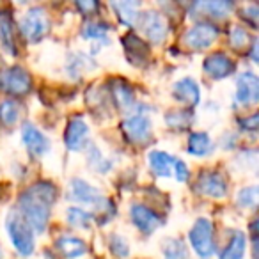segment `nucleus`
Wrapping results in <instances>:
<instances>
[{
  "instance_id": "7",
  "label": "nucleus",
  "mask_w": 259,
  "mask_h": 259,
  "mask_svg": "<svg viewBox=\"0 0 259 259\" xmlns=\"http://www.w3.org/2000/svg\"><path fill=\"white\" fill-rule=\"evenodd\" d=\"M217 37H219V27L209 22H201L185 32L183 43L192 50H204L211 47Z\"/></svg>"
},
{
  "instance_id": "20",
  "label": "nucleus",
  "mask_w": 259,
  "mask_h": 259,
  "mask_svg": "<svg viewBox=\"0 0 259 259\" xmlns=\"http://www.w3.org/2000/svg\"><path fill=\"white\" fill-rule=\"evenodd\" d=\"M247 250V236L241 231H233L231 238L227 241L226 248L222 250L219 259H243Z\"/></svg>"
},
{
  "instance_id": "11",
  "label": "nucleus",
  "mask_w": 259,
  "mask_h": 259,
  "mask_svg": "<svg viewBox=\"0 0 259 259\" xmlns=\"http://www.w3.org/2000/svg\"><path fill=\"white\" fill-rule=\"evenodd\" d=\"M130 219L134 222V226L139 231L146 234H151L153 231H156L162 224V217L156 211H153L151 208L144 204H134L130 208Z\"/></svg>"
},
{
  "instance_id": "22",
  "label": "nucleus",
  "mask_w": 259,
  "mask_h": 259,
  "mask_svg": "<svg viewBox=\"0 0 259 259\" xmlns=\"http://www.w3.org/2000/svg\"><path fill=\"white\" fill-rule=\"evenodd\" d=\"M233 9V4L231 2H224V0H219V2H197V4H194V8H192V11L195 13V15H208L211 16V18H224V16H227V13Z\"/></svg>"
},
{
  "instance_id": "34",
  "label": "nucleus",
  "mask_w": 259,
  "mask_h": 259,
  "mask_svg": "<svg viewBox=\"0 0 259 259\" xmlns=\"http://www.w3.org/2000/svg\"><path fill=\"white\" fill-rule=\"evenodd\" d=\"M13 34H15V29H13V23L9 22V18L2 20V23H0V37H2V43L6 45V48H8L9 52H15Z\"/></svg>"
},
{
  "instance_id": "9",
  "label": "nucleus",
  "mask_w": 259,
  "mask_h": 259,
  "mask_svg": "<svg viewBox=\"0 0 259 259\" xmlns=\"http://www.w3.org/2000/svg\"><path fill=\"white\" fill-rule=\"evenodd\" d=\"M259 78L252 71L241 73L236 78V103L241 107H250L257 103Z\"/></svg>"
},
{
  "instance_id": "13",
  "label": "nucleus",
  "mask_w": 259,
  "mask_h": 259,
  "mask_svg": "<svg viewBox=\"0 0 259 259\" xmlns=\"http://www.w3.org/2000/svg\"><path fill=\"white\" fill-rule=\"evenodd\" d=\"M197 190L202 195H209V197L222 199L227 194V181L217 170H208V172H202L199 176L197 181Z\"/></svg>"
},
{
  "instance_id": "30",
  "label": "nucleus",
  "mask_w": 259,
  "mask_h": 259,
  "mask_svg": "<svg viewBox=\"0 0 259 259\" xmlns=\"http://www.w3.org/2000/svg\"><path fill=\"white\" fill-rule=\"evenodd\" d=\"M248 41H250V36H248V32L243 29V27H240V25L231 27V30H229L231 47L236 48V50H243V48H247Z\"/></svg>"
},
{
  "instance_id": "16",
  "label": "nucleus",
  "mask_w": 259,
  "mask_h": 259,
  "mask_svg": "<svg viewBox=\"0 0 259 259\" xmlns=\"http://www.w3.org/2000/svg\"><path fill=\"white\" fill-rule=\"evenodd\" d=\"M122 48L126 52V57L134 66H144L149 59V48L144 41L134 32H128L122 37Z\"/></svg>"
},
{
  "instance_id": "1",
  "label": "nucleus",
  "mask_w": 259,
  "mask_h": 259,
  "mask_svg": "<svg viewBox=\"0 0 259 259\" xmlns=\"http://www.w3.org/2000/svg\"><path fill=\"white\" fill-rule=\"evenodd\" d=\"M57 190L52 183L41 181L25 190L18 199L20 215L36 233H43L50 219V208L55 202Z\"/></svg>"
},
{
  "instance_id": "38",
  "label": "nucleus",
  "mask_w": 259,
  "mask_h": 259,
  "mask_svg": "<svg viewBox=\"0 0 259 259\" xmlns=\"http://www.w3.org/2000/svg\"><path fill=\"white\" fill-rule=\"evenodd\" d=\"M259 16V9L257 6H247V8L243 9V18H248L252 22V25H255V20H257Z\"/></svg>"
},
{
  "instance_id": "15",
  "label": "nucleus",
  "mask_w": 259,
  "mask_h": 259,
  "mask_svg": "<svg viewBox=\"0 0 259 259\" xmlns=\"http://www.w3.org/2000/svg\"><path fill=\"white\" fill-rule=\"evenodd\" d=\"M22 141L25 144V148L29 149L30 155L37 156V158L45 156L50 151V141H48V137L32 124H25L22 128Z\"/></svg>"
},
{
  "instance_id": "31",
  "label": "nucleus",
  "mask_w": 259,
  "mask_h": 259,
  "mask_svg": "<svg viewBox=\"0 0 259 259\" xmlns=\"http://www.w3.org/2000/svg\"><path fill=\"white\" fill-rule=\"evenodd\" d=\"M89 165L93 167L96 172H108L112 167L110 162H107V160L103 158V155L100 153V149L96 148V146H91V151H89Z\"/></svg>"
},
{
  "instance_id": "33",
  "label": "nucleus",
  "mask_w": 259,
  "mask_h": 259,
  "mask_svg": "<svg viewBox=\"0 0 259 259\" xmlns=\"http://www.w3.org/2000/svg\"><path fill=\"white\" fill-rule=\"evenodd\" d=\"M110 248H112V252H114V255H117V257H121V259L130 255L128 241L122 236H119V234H112L110 236Z\"/></svg>"
},
{
  "instance_id": "2",
  "label": "nucleus",
  "mask_w": 259,
  "mask_h": 259,
  "mask_svg": "<svg viewBox=\"0 0 259 259\" xmlns=\"http://www.w3.org/2000/svg\"><path fill=\"white\" fill-rule=\"evenodd\" d=\"M6 227H8V234L11 238L15 248L22 255H30L34 252V231L29 227L20 213L13 211L6 219Z\"/></svg>"
},
{
  "instance_id": "28",
  "label": "nucleus",
  "mask_w": 259,
  "mask_h": 259,
  "mask_svg": "<svg viewBox=\"0 0 259 259\" xmlns=\"http://www.w3.org/2000/svg\"><path fill=\"white\" fill-rule=\"evenodd\" d=\"M165 121L170 128L174 130H185L188 128V124L192 122V112L188 110H174V112H169L165 115Z\"/></svg>"
},
{
  "instance_id": "10",
  "label": "nucleus",
  "mask_w": 259,
  "mask_h": 259,
  "mask_svg": "<svg viewBox=\"0 0 259 259\" xmlns=\"http://www.w3.org/2000/svg\"><path fill=\"white\" fill-rule=\"evenodd\" d=\"M142 32L146 34L151 43H162L165 41L167 32H169V25H167L165 18L156 11H148L142 15L141 18Z\"/></svg>"
},
{
  "instance_id": "25",
  "label": "nucleus",
  "mask_w": 259,
  "mask_h": 259,
  "mask_svg": "<svg viewBox=\"0 0 259 259\" xmlns=\"http://www.w3.org/2000/svg\"><path fill=\"white\" fill-rule=\"evenodd\" d=\"M112 8L115 9L117 13V18L121 20L124 25H135L139 18V13H137V8H139V2H117V4H112Z\"/></svg>"
},
{
  "instance_id": "8",
  "label": "nucleus",
  "mask_w": 259,
  "mask_h": 259,
  "mask_svg": "<svg viewBox=\"0 0 259 259\" xmlns=\"http://www.w3.org/2000/svg\"><path fill=\"white\" fill-rule=\"evenodd\" d=\"M0 85L8 93L15 94V96H23L30 91L32 87V78L23 68L13 66V68L6 69L0 76Z\"/></svg>"
},
{
  "instance_id": "17",
  "label": "nucleus",
  "mask_w": 259,
  "mask_h": 259,
  "mask_svg": "<svg viewBox=\"0 0 259 259\" xmlns=\"http://www.w3.org/2000/svg\"><path fill=\"white\" fill-rule=\"evenodd\" d=\"M172 96L176 98L178 101L185 105H190V107H195V105L201 101V89H199L197 82L190 76H185V78L178 80L172 87Z\"/></svg>"
},
{
  "instance_id": "35",
  "label": "nucleus",
  "mask_w": 259,
  "mask_h": 259,
  "mask_svg": "<svg viewBox=\"0 0 259 259\" xmlns=\"http://www.w3.org/2000/svg\"><path fill=\"white\" fill-rule=\"evenodd\" d=\"M107 32H108V25H105V23H101V22H89L82 30L83 37H87V39L103 37Z\"/></svg>"
},
{
  "instance_id": "12",
  "label": "nucleus",
  "mask_w": 259,
  "mask_h": 259,
  "mask_svg": "<svg viewBox=\"0 0 259 259\" xmlns=\"http://www.w3.org/2000/svg\"><path fill=\"white\" fill-rule=\"evenodd\" d=\"M87 137H89V126L82 117H73L69 119L68 126H66L64 134V144L71 151H80L87 146Z\"/></svg>"
},
{
  "instance_id": "23",
  "label": "nucleus",
  "mask_w": 259,
  "mask_h": 259,
  "mask_svg": "<svg viewBox=\"0 0 259 259\" xmlns=\"http://www.w3.org/2000/svg\"><path fill=\"white\" fill-rule=\"evenodd\" d=\"M23 105L18 100H4L0 103V122L4 126H15L22 117Z\"/></svg>"
},
{
  "instance_id": "4",
  "label": "nucleus",
  "mask_w": 259,
  "mask_h": 259,
  "mask_svg": "<svg viewBox=\"0 0 259 259\" xmlns=\"http://www.w3.org/2000/svg\"><path fill=\"white\" fill-rule=\"evenodd\" d=\"M48 27H50V22H48L47 11L43 8H32L20 22V32L29 43H39L47 36Z\"/></svg>"
},
{
  "instance_id": "5",
  "label": "nucleus",
  "mask_w": 259,
  "mask_h": 259,
  "mask_svg": "<svg viewBox=\"0 0 259 259\" xmlns=\"http://www.w3.org/2000/svg\"><path fill=\"white\" fill-rule=\"evenodd\" d=\"M69 199L76 202H82L85 206L91 208H98V209H105V208H112L110 202L103 197L100 190L93 185H89L83 180H73L69 185Z\"/></svg>"
},
{
  "instance_id": "14",
  "label": "nucleus",
  "mask_w": 259,
  "mask_h": 259,
  "mask_svg": "<svg viewBox=\"0 0 259 259\" xmlns=\"http://www.w3.org/2000/svg\"><path fill=\"white\" fill-rule=\"evenodd\" d=\"M202 69H204V73L209 78L222 80L234 71V62L231 61L224 52H217V54H211L204 59Z\"/></svg>"
},
{
  "instance_id": "3",
  "label": "nucleus",
  "mask_w": 259,
  "mask_h": 259,
  "mask_svg": "<svg viewBox=\"0 0 259 259\" xmlns=\"http://www.w3.org/2000/svg\"><path fill=\"white\" fill-rule=\"evenodd\" d=\"M188 240L194 250L201 259H209L215 252V243H213V222L206 217L195 220L188 233Z\"/></svg>"
},
{
  "instance_id": "24",
  "label": "nucleus",
  "mask_w": 259,
  "mask_h": 259,
  "mask_svg": "<svg viewBox=\"0 0 259 259\" xmlns=\"http://www.w3.org/2000/svg\"><path fill=\"white\" fill-rule=\"evenodd\" d=\"M110 87H112V96H114L117 107L128 108L135 103L134 89H132V85L126 83L124 80H114Z\"/></svg>"
},
{
  "instance_id": "26",
  "label": "nucleus",
  "mask_w": 259,
  "mask_h": 259,
  "mask_svg": "<svg viewBox=\"0 0 259 259\" xmlns=\"http://www.w3.org/2000/svg\"><path fill=\"white\" fill-rule=\"evenodd\" d=\"M163 257L165 259H188V250L187 245L183 243L178 238H172V240H167L162 247Z\"/></svg>"
},
{
  "instance_id": "21",
  "label": "nucleus",
  "mask_w": 259,
  "mask_h": 259,
  "mask_svg": "<svg viewBox=\"0 0 259 259\" xmlns=\"http://www.w3.org/2000/svg\"><path fill=\"white\" fill-rule=\"evenodd\" d=\"M213 149V141L209 139V135L206 132H194L188 137L187 151L192 156H206L209 155Z\"/></svg>"
},
{
  "instance_id": "27",
  "label": "nucleus",
  "mask_w": 259,
  "mask_h": 259,
  "mask_svg": "<svg viewBox=\"0 0 259 259\" xmlns=\"http://www.w3.org/2000/svg\"><path fill=\"white\" fill-rule=\"evenodd\" d=\"M91 68H94V62L91 61L87 55L83 54H76L73 55L71 59H69V64H68V71L71 73V76H75V78H78L82 73L89 71Z\"/></svg>"
},
{
  "instance_id": "37",
  "label": "nucleus",
  "mask_w": 259,
  "mask_h": 259,
  "mask_svg": "<svg viewBox=\"0 0 259 259\" xmlns=\"http://www.w3.org/2000/svg\"><path fill=\"white\" fill-rule=\"evenodd\" d=\"M240 126H243V130L254 132V130L257 128V114H250L248 117L240 119Z\"/></svg>"
},
{
  "instance_id": "36",
  "label": "nucleus",
  "mask_w": 259,
  "mask_h": 259,
  "mask_svg": "<svg viewBox=\"0 0 259 259\" xmlns=\"http://www.w3.org/2000/svg\"><path fill=\"white\" fill-rule=\"evenodd\" d=\"M174 178H176L178 181H187L188 180V167H187V163L185 162H181V160H178L176 162V165H174V174H172Z\"/></svg>"
},
{
  "instance_id": "39",
  "label": "nucleus",
  "mask_w": 259,
  "mask_h": 259,
  "mask_svg": "<svg viewBox=\"0 0 259 259\" xmlns=\"http://www.w3.org/2000/svg\"><path fill=\"white\" fill-rule=\"evenodd\" d=\"M76 8L83 9V15H89V13H93L98 8V4L96 2H76Z\"/></svg>"
},
{
  "instance_id": "19",
  "label": "nucleus",
  "mask_w": 259,
  "mask_h": 259,
  "mask_svg": "<svg viewBox=\"0 0 259 259\" xmlns=\"http://www.w3.org/2000/svg\"><path fill=\"white\" fill-rule=\"evenodd\" d=\"M178 158H174L172 155L165 151H151L149 153V165H151L153 172L156 176H172L174 174V165H176Z\"/></svg>"
},
{
  "instance_id": "6",
  "label": "nucleus",
  "mask_w": 259,
  "mask_h": 259,
  "mask_svg": "<svg viewBox=\"0 0 259 259\" xmlns=\"http://www.w3.org/2000/svg\"><path fill=\"white\" fill-rule=\"evenodd\" d=\"M122 134L132 144H148L153 139V128L151 121L146 115H130L122 121L121 124Z\"/></svg>"
},
{
  "instance_id": "18",
  "label": "nucleus",
  "mask_w": 259,
  "mask_h": 259,
  "mask_svg": "<svg viewBox=\"0 0 259 259\" xmlns=\"http://www.w3.org/2000/svg\"><path fill=\"white\" fill-rule=\"evenodd\" d=\"M55 245H57L59 254L66 259H78L87 252V245L83 243V240L71 236V234H64V236L57 238Z\"/></svg>"
},
{
  "instance_id": "29",
  "label": "nucleus",
  "mask_w": 259,
  "mask_h": 259,
  "mask_svg": "<svg viewBox=\"0 0 259 259\" xmlns=\"http://www.w3.org/2000/svg\"><path fill=\"white\" fill-rule=\"evenodd\" d=\"M94 215L93 213H87L80 208H69L68 209V222L75 227H80V229H87L93 222Z\"/></svg>"
},
{
  "instance_id": "32",
  "label": "nucleus",
  "mask_w": 259,
  "mask_h": 259,
  "mask_svg": "<svg viewBox=\"0 0 259 259\" xmlns=\"http://www.w3.org/2000/svg\"><path fill=\"white\" fill-rule=\"evenodd\" d=\"M257 202V187H245L238 192V204L241 208H254Z\"/></svg>"
}]
</instances>
